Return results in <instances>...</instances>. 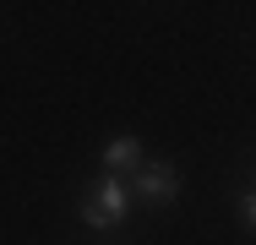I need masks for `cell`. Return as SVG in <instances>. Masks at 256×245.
<instances>
[{
	"mask_svg": "<svg viewBox=\"0 0 256 245\" xmlns=\"http://www.w3.org/2000/svg\"><path fill=\"white\" fill-rule=\"evenodd\" d=\"M131 212V186L120 174H98V186L82 196V224L88 229H114Z\"/></svg>",
	"mask_w": 256,
	"mask_h": 245,
	"instance_id": "obj_1",
	"label": "cell"
},
{
	"mask_svg": "<svg viewBox=\"0 0 256 245\" xmlns=\"http://www.w3.org/2000/svg\"><path fill=\"white\" fill-rule=\"evenodd\" d=\"M126 186H136V191H131L136 202H153V207H164V202H174V196H180V169H174L169 158H153V164L142 158V169H136Z\"/></svg>",
	"mask_w": 256,
	"mask_h": 245,
	"instance_id": "obj_2",
	"label": "cell"
},
{
	"mask_svg": "<svg viewBox=\"0 0 256 245\" xmlns=\"http://www.w3.org/2000/svg\"><path fill=\"white\" fill-rule=\"evenodd\" d=\"M136 169H142V142H136V136H109V142H104V174H120V180H126V174H136Z\"/></svg>",
	"mask_w": 256,
	"mask_h": 245,
	"instance_id": "obj_3",
	"label": "cell"
},
{
	"mask_svg": "<svg viewBox=\"0 0 256 245\" xmlns=\"http://www.w3.org/2000/svg\"><path fill=\"white\" fill-rule=\"evenodd\" d=\"M240 224L256 229V196H240Z\"/></svg>",
	"mask_w": 256,
	"mask_h": 245,
	"instance_id": "obj_4",
	"label": "cell"
}]
</instances>
